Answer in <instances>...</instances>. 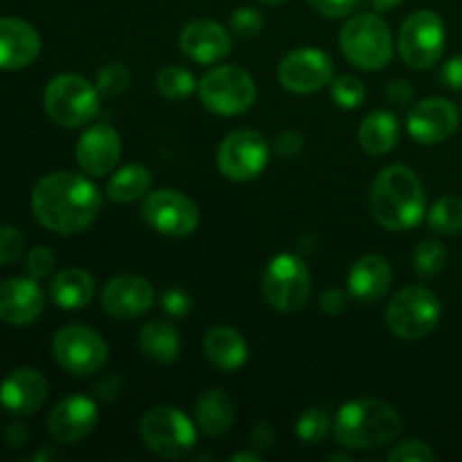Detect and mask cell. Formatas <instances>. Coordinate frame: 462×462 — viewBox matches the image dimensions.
<instances>
[{
    "mask_svg": "<svg viewBox=\"0 0 462 462\" xmlns=\"http://www.w3.org/2000/svg\"><path fill=\"white\" fill-rule=\"evenodd\" d=\"M278 79L282 88L291 90V93H316V90L332 84L334 63L323 50L298 48L280 61Z\"/></svg>",
    "mask_w": 462,
    "mask_h": 462,
    "instance_id": "cell-14",
    "label": "cell"
},
{
    "mask_svg": "<svg viewBox=\"0 0 462 462\" xmlns=\"http://www.w3.org/2000/svg\"><path fill=\"white\" fill-rule=\"evenodd\" d=\"M230 27H233L235 34L242 36V39H255L262 32V27H264V18H262V14L257 12V9L239 7L237 12L230 16Z\"/></svg>",
    "mask_w": 462,
    "mask_h": 462,
    "instance_id": "cell-37",
    "label": "cell"
},
{
    "mask_svg": "<svg viewBox=\"0 0 462 462\" xmlns=\"http://www.w3.org/2000/svg\"><path fill=\"white\" fill-rule=\"evenodd\" d=\"M413 264L422 278H433L447 264V248L438 239H424L413 253Z\"/></svg>",
    "mask_w": 462,
    "mask_h": 462,
    "instance_id": "cell-32",
    "label": "cell"
},
{
    "mask_svg": "<svg viewBox=\"0 0 462 462\" xmlns=\"http://www.w3.org/2000/svg\"><path fill=\"white\" fill-rule=\"evenodd\" d=\"M143 217L156 233L167 237H188L199 226L197 203L176 189H156L143 201Z\"/></svg>",
    "mask_w": 462,
    "mask_h": 462,
    "instance_id": "cell-13",
    "label": "cell"
},
{
    "mask_svg": "<svg viewBox=\"0 0 462 462\" xmlns=\"http://www.w3.org/2000/svg\"><path fill=\"white\" fill-rule=\"evenodd\" d=\"M153 284L140 275H117L104 287L102 307L117 320H134L147 314L153 305Z\"/></svg>",
    "mask_w": 462,
    "mask_h": 462,
    "instance_id": "cell-18",
    "label": "cell"
},
{
    "mask_svg": "<svg viewBox=\"0 0 462 462\" xmlns=\"http://www.w3.org/2000/svg\"><path fill=\"white\" fill-rule=\"evenodd\" d=\"M374 9H379V12H386V9H393L397 7V5H402V0H373Z\"/></svg>",
    "mask_w": 462,
    "mask_h": 462,
    "instance_id": "cell-49",
    "label": "cell"
},
{
    "mask_svg": "<svg viewBox=\"0 0 462 462\" xmlns=\"http://www.w3.org/2000/svg\"><path fill=\"white\" fill-rule=\"evenodd\" d=\"M158 93L165 99L179 102V99L189 97L197 90V79L192 72L183 66H165L156 77Z\"/></svg>",
    "mask_w": 462,
    "mask_h": 462,
    "instance_id": "cell-30",
    "label": "cell"
},
{
    "mask_svg": "<svg viewBox=\"0 0 462 462\" xmlns=\"http://www.w3.org/2000/svg\"><path fill=\"white\" fill-rule=\"evenodd\" d=\"M460 113L449 99L429 97L415 104L406 117V129L420 144H440L456 134Z\"/></svg>",
    "mask_w": 462,
    "mask_h": 462,
    "instance_id": "cell-15",
    "label": "cell"
},
{
    "mask_svg": "<svg viewBox=\"0 0 462 462\" xmlns=\"http://www.w3.org/2000/svg\"><path fill=\"white\" fill-rule=\"evenodd\" d=\"M269 143L260 131L239 129L226 135L217 149V167L228 180L246 183L269 165Z\"/></svg>",
    "mask_w": 462,
    "mask_h": 462,
    "instance_id": "cell-12",
    "label": "cell"
},
{
    "mask_svg": "<svg viewBox=\"0 0 462 462\" xmlns=\"http://www.w3.org/2000/svg\"><path fill=\"white\" fill-rule=\"evenodd\" d=\"M275 442V429L269 422H257L255 427L248 431V445L253 449H271Z\"/></svg>",
    "mask_w": 462,
    "mask_h": 462,
    "instance_id": "cell-41",
    "label": "cell"
},
{
    "mask_svg": "<svg viewBox=\"0 0 462 462\" xmlns=\"http://www.w3.org/2000/svg\"><path fill=\"white\" fill-rule=\"evenodd\" d=\"M140 438L161 458H180L197 445V427L176 406H153L140 420Z\"/></svg>",
    "mask_w": 462,
    "mask_h": 462,
    "instance_id": "cell-7",
    "label": "cell"
},
{
    "mask_svg": "<svg viewBox=\"0 0 462 462\" xmlns=\"http://www.w3.org/2000/svg\"><path fill=\"white\" fill-rule=\"evenodd\" d=\"M332 99L341 108H359L365 99V86L359 77L341 75L332 79Z\"/></svg>",
    "mask_w": 462,
    "mask_h": 462,
    "instance_id": "cell-34",
    "label": "cell"
},
{
    "mask_svg": "<svg viewBox=\"0 0 462 462\" xmlns=\"http://www.w3.org/2000/svg\"><path fill=\"white\" fill-rule=\"evenodd\" d=\"M102 210V194L86 176L52 171L32 189V212L43 228L57 235L84 233Z\"/></svg>",
    "mask_w": 462,
    "mask_h": 462,
    "instance_id": "cell-1",
    "label": "cell"
},
{
    "mask_svg": "<svg viewBox=\"0 0 462 462\" xmlns=\"http://www.w3.org/2000/svg\"><path fill=\"white\" fill-rule=\"evenodd\" d=\"M347 300H346V293H341L338 289H328L320 298V310L328 311V314H338V311L346 310Z\"/></svg>",
    "mask_w": 462,
    "mask_h": 462,
    "instance_id": "cell-46",
    "label": "cell"
},
{
    "mask_svg": "<svg viewBox=\"0 0 462 462\" xmlns=\"http://www.w3.org/2000/svg\"><path fill=\"white\" fill-rule=\"evenodd\" d=\"M41 36L21 18H0V70H21L36 61Z\"/></svg>",
    "mask_w": 462,
    "mask_h": 462,
    "instance_id": "cell-21",
    "label": "cell"
},
{
    "mask_svg": "<svg viewBox=\"0 0 462 462\" xmlns=\"http://www.w3.org/2000/svg\"><path fill=\"white\" fill-rule=\"evenodd\" d=\"M393 284V269L386 257L364 255L355 262L347 275V291L364 305L379 302Z\"/></svg>",
    "mask_w": 462,
    "mask_h": 462,
    "instance_id": "cell-23",
    "label": "cell"
},
{
    "mask_svg": "<svg viewBox=\"0 0 462 462\" xmlns=\"http://www.w3.org/2000/svg\"><path fill=\"white\" fill-rule=\"evenodd\" d=\"M329 427H332V422H329L328 411L320 409V406H314V409L305 411V413L298 418L296 433L305 445H319V442L325 440Z\"/></svg>",
    "mask_w": 462,
    "mask_h": 462,
    "instance_id": "cell-33",
    "label": "cell"
},
{
    "mask_svg": "<svg viewBox=\"0 0 462 462\" xmlns=\"http://www.w3.org/2000/svg\"><path fill=\"white\" fill-rule=\"evenodd\" d=\"M138 347L144 359L156 365H167L180 355V337L167 320L153 319L140 329Z\"/></svg>",
    "mask_w": 462,
    "mask_h": 462,
    "instance_id": "cell-27",
    "label": "cell"
},
{
    "mask_svg": "<svg viewBox=\"0 0 462 462\" xmlns=\"http://www.w3.org/2000/svg\"><path fill=\"white\" fill-rule=\"evenodd\" d=\"M260 454H253V451H242V454L230 456V462H260Z\"/></svg>",
    "mask_w": 462,
    "mask_h": 462,
    "instance_id": "cell-48",
    "label": "cell"
},
{
    "mask_svg": "<svg viewBox=\"0 0 462 462\" xmlns=\"http://www.w3.org/2000/svg\"><path fill=\"white\" fill-rule=\"evenodd\" d=\"M338 41L347 61L361 70H382L393 59V34L377 14L352 16Z\"/></svg>",
    "mask_w": 462,
    "mask_h": 462,
    "instance_id": "cell-5",
    "label": "cell"
},
{
    "mask_svg": "<svg viewBox=\"0 0 462 462\" xmlns=\"http://www.w3.org/2000/svg\"><path fill=\"white\" fill-rule=\"evenodd\" d=\"M194 415H197L199 429L206 436H224L233 427L235 402L228 393L219 391V388H210V391L199 395L197 404H194Z\"/></svg>",
    "mask_w": 462,
    "mask_h": 462,
    "instance_id": "cell-26",
    "label": "cell"
},
{
    "mask_svg": "<svg viewBox=\"0 0 462 462\" xmlns=\"http://www.w3.org/2000/svg\"><path fill=\"white\" fill-rule=\"evenodd\" d=\"M25 237L14 226H0V264H12L23 255Z\"/></svg>",
    "mask_w": 462,
    "mask_h": 462,
    "instance_id": "cell-39",
    "label": "cell"
},
{
    "mask_svg": "<svg viewBox=\"0 0 462 462\" xmlns=\"http://www.w3.org/2000/svg\"><path fill=\"white\" fill-rule=\"evenodd\" d=\"M48 458H59V451H52V449L39 451V454H36L32 460H48Z\"/></svg>",
    "mask_w": 462,
    "mask_h": 462,
    "instance_id": "cell-50",
    "label": "cell"
},
{
    "mask_svg": "<svg viewBox=\"0 0 462 462\" xmlns=\"http://www.w3.org/2000/svg\"><path fill=\"white\" fill-rule=\"evenodd\" d=\"M48 397V382L36 368H18L0 383V404L14 415H32Z\"/></svg>",
    "mask_w": 462,
    "mask_h": 462,
    "instance_id": "cell-20",
    "label": "cell"
},
{
    "mask_svg": "<svg viewBox=\"0 0 462 462\" xmlns=\"http://www.w3.org/2000/svg\"><path fill=\"white\" fill-rule=\"evenodd\" d=\"M43 106L52 122L66 126V129H77V126L88 125L95 120L102 108V93L97 86L90 84L81 75H57L48 81L43 93Z\"/></svg>",
    "mask_w": 462,
    "mask_h": 462,
    "instance_id": "cell-4",
    "label": "cell"
},
{
    "mask_svg": "<svg viewBox=\"0 0 462 462\" xmlns=\"http://www.w3.org/2000/svg\"><path fill=\"white\" fill-rule=\"evenodd\" d=\"M429 226H431L436 233L454 235L462 230V199L454 197H442L440 201L433 203V208L429 210Z\"/></svg>",
    "mask_w": 462,
    "mask_h": 462,
    "instance_id": "cell-31",
    "label": "cell"
},
{
    "mask_svg": "<svg viewBox=\"0 0 462 462\" xmlns=\"http://www.w3.org/2000/svg\"><path fill=\"white\" fill-rule=\"evenodd\" d=\"M302 149V138L298 131H284L278 135V152L282 156H296Z\"/></svg>",
    "mask_w": 462,
    "mask_h": 462,
    "instance_id": "cell-47",
    "label": "cell"
},
{
    "mask_svg": "<svg viewBox=\"0 0 462 462\" xmlns=\"http://www.w3.org/2000/svg\"><path fill=\"white\" fill-rule=\"evenodd\" d=\"M52 355L66 373L75 377H90L106 365L108 346L95 329L86 325H66L54 337Z\"/></svg>",
    "mask_w": 462,
    "mask_h": 462,
    "instance_id": "cell-11",
    "label": "cell"
},
{
    "mask_svg": "<svg viewBox=\"0 0 462 462\" xmlns=\"http://www.w3.org/2000/svg\"><path fill=\"white\" fill-rule=\"evenodd\" d=\"M310 5L320 14V16L343 18L350 16V14L355 12L359 0H310Z\"/></svg>",
    "mask_w": 462,
    "mask_h": 462,
    "instance_id": "cell-40",
    "label": "cell"
},
{
    "mask_svg": "<svg viewBox=\"0 0 462 462\" xmlns=\"http://www.w3.org/2000/svg\"><path fill=\"white\" fill-rule=\"evenodd\" d=\"M43 291L34 278H12L0 284V320L7 325H30L43 311Z\"/></svg>",
    "mask_w": 462,
    "mask_h": 462,
    "instance_id": "cell-22",
    "label": "cell"
},
{
    "mask_svg": "<svg viewBox=\"0 0 462 462\" xmlns=\"http://www.w3.org/2000/svg\"><path fill=\"white\" fill-rule=\"evenodd\" d=\"M50 296H52L54 305L61 310H81V307L90 305L95 296V278L84 269H70L59 271L50 282Z\"/></svg>",
    "mask_w": 462,
    "mask_h": 462,
    "instance_id": "cell-25",
    "label": "cell"
},
{
    "mask_svg": "<svg viewBox=\"0 0 462 462\" xmlns=\"http://www.w3.org/2000/svg\"><path fill=\"white\" fill-rule=\"evenodd\" d=\"M99 411L90 397L70 395L54 404L48 415V431L61 445H75L95 431Z\"/></svg>",
    "mask_w": 462,
    "mask_h": 462,
    "instance_id": "cell-16",
    "label": "cell"
},
{
    "mask_svg": "<svg viewBox=\"0 0 462 462\" xmlns=\"http://www.w3.org/2000/svg\"><path fill=\"white\" fill-rule=\"evenodd\" d=\"M199 97L217 116H242L255 104L257 86L244 68L219 66L199 81Z\"/></svg>",
    "mask_w": 462,
    "mask_h": 462,
    "instance_id": "cell-9",
    "label": "cell"
},
{
    "mask_svg": "<svg viewBox=\"0 0 462 462\" xmlns=\"http://www.w3.org/2000/svg\"><path fill=\"white\" fill-rule=\"evenodd\" d=\"M391 462H431L436 460V451L422 440H406L388 451Z\"/></svg>",
    "mask_w": 462,
    "mask_h": 462,
    "instance_id": "cell-36",
    "label": "cell"
},
{
    "mask_svg": "<svg viewBox=\"0 0 462 462\" xmlns=\"http://www.w3.org/2000/svg\"><path fill=\"white\" fill-rule=\"evenodd\" d=\"M152 188V171L143 165H125L108 179L106 197L113 203H134L147 197Z\"/></svg>",
    "mask_w": 462,
    "mask_h": 462,
    "instance_id": "cell-29",
    "label": "cell"
},
{
    "mask_svg": "<svg viewBox=\"0 0 462 462\" xmlns=\"http://www.w3.org/2000/svg\"><path fill=\"white\" fill-rule=\"evenodd\" d=\"M413 86L404 79H393L386 88V97L391 99L393 104H397V106H409V104L413 102Z\"/></svg>",
    "mask_w": 462,
    "mask_h": 462,
    "instance_id": "cell-43",
    "label": "cell"
},
{
    "mask_svg": "<svg viewBox=\"0 0 462 462\" xmlns=\"http://www.w3.org/2000/svg\"><path fill=\"white\" fill-rule=\"evenodd\" d=\"M370 210L386 230H411L427 215V194L422 180L411 167L388 165L374 179Z\"/></svg>",
    "mask_w": 462,
    "mask_h": 462,
    "instance_id": "cell-2",
    "label": "cell"
},
{
    "mask_svg": "<svg viewBox=\"0 0 462 462\" xmlns=\"http://www.w3.org/2000/svg\"><path fill=\"white\" fill-rule=\"evenodd\" d=\"M260 3H264V5H282V3H287V0H260Z\"/></svg>",
    "mask_w": 462,
    "mask_h": 462,
    "instance_id": "cell-51",
    "label": "cell"
},
{
    "mask_svg": "<svg viewBox=\"0 0 462 462\" xmlns=\"http://www.w3.org/2000/svg\"><path fill=\"white\" fill-rule=\"evenodd\" d=\"M442 305L436 293L427 287H404L393 296L386 310V323L395 337L404 341H420L438 328Z\"/></svg>",
    "mask_w": 462,
    "mask_h": 462,
    "instance_id": "cell-6",
    "label": "cell"
},
{
    "mask_svg": "<svg viewBox=\"0 0 462 462\" xmlns=\"http://www.w3.org/2000/svg\"><path fill=\"white\" fill-rule=\"evenodd\" d=\"M179 48L189 61H197L208 66L228 57L233 41H230L228 30L215 21H192L183 27L179 36Z\"/></svg>",
    "mask_w": 462,
    "mask_h": 462,
    "instance_id": "cell-19",
    "label": "cell"
},
{
    "mask_svg": "<svg viewBox=\"0 0 462 462\" xmlns=\"http://www.w3.org/2000/svg\"><path fill=\"white\" fill-rule=\"evenodd\" d=\"M262 291L273 310L284 314L300 311L311 296V273L302 257L293 253L275 255L262 275Z\"/></svg>",
    "mask_w": 462,
    "mask_h": 462,
    "instance_id": "cell-8",
    "label": "cell"
},
{
    "mask_svg": "<svg viewBox=\"0 0 462 462\" xmlns=\"http://www.w3.org/2000/svg\"><path fill=\"white\" fill-rule=\"evenodd\" d=\"M400 140V122L391 111H373L359 126V144L368 156H386Z\"/></svg>",
    "mask_w": 462,
    "mask_h": 462,
    "instance_id": "cell-28",
    "label": "cell"
},
{
    "mask_svg": "<svg viewBox=\"0 0 462 462\" xmlns=\"http://www.w3.org/2000/svg\"><path fill=\"white\" fill-rule=\"evenodd\" d=\"M27 440H30V431H27L25 424L12 422L5 429V442H7L9 449H21L27 445Z\"/></svg>",
    "mask_w": 462,
    "mask_h": 462,
    "instance_id": "cell-45",
    "label": "cell"
},
{
    "mask_svg": "<svg viewBox=\"0 0 462 462\" xmlns=\"http://www.w3.org/2000/svg\"><path fill=\"white\" fill-rule=\"evenodd\" d=\"M447 30L445 21L431 9L413 12L400 27L397 34V50L406 66L415 70H427L440 61L445 52Z\"/></svg>",
    "mask_w": 462,
    "mask_h": 462,
    "instance_id": "cell-10",
    "label": "cell"
},
{
    "mask_svg": "<svg viewBox=\"0 0 462 462\" xmlns=\"http://www.w3.org/2000/svg\"><path fill=\"white\" fill-rule=\"evenodd\" d=\"M404 429L402 413L374 397H359L341 406L332 422L334 438L346 449H379L395 440Z\"/></svg>",
    "mask_w": 462,
    "mask_h": 462,
    "instance_id": "cell-3",
    "label": "cell"
},
{
    "mask_svg": "<svg viewBox=\"0 0 462 462\" xmlns=\"http://www.w3.org/2000/svg\"><path fill=\"white\" fill-rule=\"evenodd\" d=\"M440 79L447 88L462 90V54H458V57H451L449 61L442 66Z\"/></svg>",
    "mask_w": 462,
    "mask_h": 462,
    "instance_id": "cell-42",
    "label": "cell"
},
{
    "mask_svg": "<svg viewBox=\"0 0 462 462\" xmlns=\"http://www.w3.org/2000/svg\"><path fill=\"white\" fill-rule=\"evenodd\" d=\"M131 84V72L125 63H108L97 75V90L108 97H117Z\"/></svg>",
    "mask_w": 462,
    "mask_h": 462,
    "instance_id": "cell-35",
    "label": "cell"
},
{
    "mask_svg": "<svg viewBox=\"0 0 462 462\" xmlns=\"http://www.w3.org/2000/svg\"><path fill=\"white\" fill-rule=\"evenodd\" d=\"M162 307H165V311L170 316L180 319V316H185L189 311V298L183 291H179V289H171L162 298Z\"/></svg>",
    "mask_w": 462,
    "mask_h": 462,
    "instance_id": "cell-44",
    "label": "cell"
},
{
    "mask_svg": "<svg viewBox=\"0 0 462 462\" xmlns=\"http://www.w3.org/2000/svg\"><path fill=\"white\" fill-rule=\"evenodd\" d=\"M81 171L90 176H106L117 167L122 156V138L108 122H97L81 134L75 149Z\"/></svg>",
    "mask_w": 462,
    "mask_h": 462,
    "instance_id": "cell-17",
    "label": "cell"
},
{
    "mask_svg": "<svg viewBox=\"0 0 462 462\" xmlns=\"http://www.w3.org/2000/svg\"><path fill=\"white\" fill-rule=\"evenodd\" d=\"M203 352L215 368L224 370V373H235L246 364L248 343L237 329L219 325V328L208 329L206 338H203Z\"/></svg>",
    "mask_w": 462,
    "mask_h": 462,
    "instance_id": "cell-24",
    "label": "cell"
},
{
    "mask_svg": "<svg viewBox=\"0 0 462 462\" xmlns=\"http://www.w3.org/2000/svg\"><path fill=\"white\" fill-rule=\"evenodd\" d=\"M54 264H57V255L48 246H34L25 257V271L34 280L48 278L52 273Z\"/></svg>",
    "mask_w": 462,
    "mask_h": 462,
    "instance_id": "cell-38",
    "label": "cell"
}]
</instances>
